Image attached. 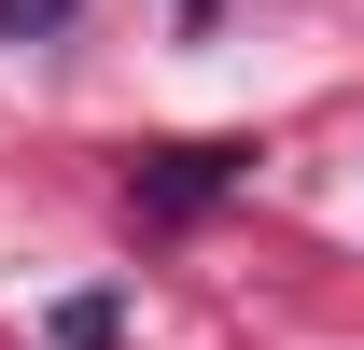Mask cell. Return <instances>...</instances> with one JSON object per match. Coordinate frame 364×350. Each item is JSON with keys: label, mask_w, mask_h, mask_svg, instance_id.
<instances>
[{"label": "cell", "mask_w": 364, "mask_h": 350, "mask_svg": "<svg viewBox=\"0 0 364 350\" xmlns=\"http://www.w3.org/2000/svg\"><path fill=\"white\" fill-rule=\"evenodd\" d=\"M225 182H238L225 140H182V154H154V169H140V211H210Z\"/></svg>", "instance_id": "6da1fadb"}, {"label": "cell", "mask_w": 364, "mask_h": 350, "mask_svg": "<svg viewBox=\"0 0 364 350\" xmlns=\"http://www.w3.org/2000/svg\"><path fill=\"white\" fill-rule=\"evenodd\" d=\"M112 322H127L112 295H70V308H56V350H112Z\"/></svg>", "instance_id": "7a4b0ae2"}, {"label": "cell", "mask_w": 364, "mask_h": 350, "mask_svg": "<svg viewBox=\"0 0 364 350\" xmlns=\"http://www.w3.org/2000/svg\"><path fill=\"white\" fill-rule=\"evenodd\" d=\"M43 28H70V0H0V43H43Z\"/></svg>", "instance_id": "3957f363"}, {"label": "cell", "mask_w": 364, "mask_h": 350, "mask_svg": "<svg viewBox=\"0 0 364 350\" xmlns=\"http://www.w3.org/2000/svg\"><path fill=\"white\" fill-rule=\"evenodd\" d=\"M168 14H182V43H196V28H210V0H168Z\"/></svg>", "instance_id": "277c9868"}]
</instances>
